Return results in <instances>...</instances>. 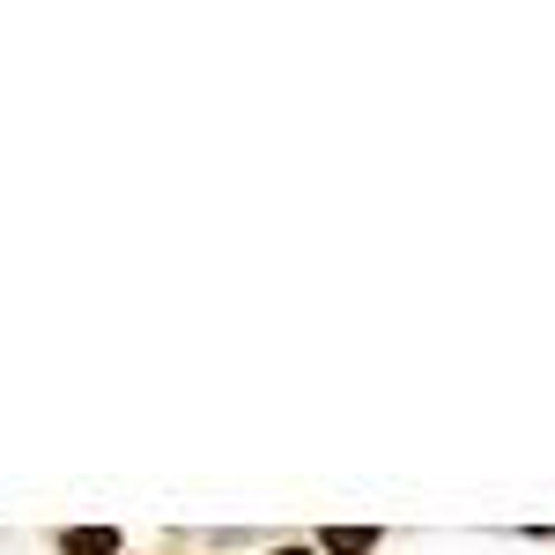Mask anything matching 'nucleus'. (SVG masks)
<instances>
[{
    "label": "nucleus",
    "instance_id": "nucleus-1",
    "mask_svg": "<svg viewBox=\"0 0 555 555\" xmlns=\"http://www.w3.org/2000/svg\"><path fill=\"white\" fill-rule=\"evenodd\" d=\"M60 548L67 555H112L119 533H112V526H75V533H60Z\"/></svg>",
    "mask_w": 555,
    "mask_h": 555
},
{
    "label": "nucleus",
    "instance_id": "nucleus-2",
    "mask_svg": "<svg viewBox=\"0 0 555 555\" xmlns=\"http://www.w3.org/2000/svg\"><path fill=\"white\" fill-rule=\"evenodd\" d=\"M326 548H334V555H371V548H378V533H371V526H334Z\"/></svg>",
    "mask_w": 555,
    "mask_h": 555
},
{
    "label": "nucleus",
    "instance_id": "nucleus-3",
    "mask_svg": "<svg viewBox=\"0 0 555 555\" xmlns=\"http://www.w3.org/2000/svg\"><path fill=\"white\" fill-rule=\"evenodd\" d=\"M282 555H311V548H282Z\"/></svg>",
    "mask_w": 555,
    "mask_h": 555
}]
</instances>
